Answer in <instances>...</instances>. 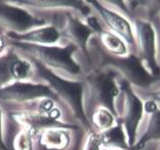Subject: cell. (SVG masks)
Segmentation results:
<instances>
[{"label":"cell","mask_w":160,"mask_h":150,"mask_svg":"<svg viewBox=\"0 0 160 150\" xmlns=\"http://www.w3.org/2000/svg\"><path fill=\"white\" fill-rule=\"evenodd\" d=\"M33 61L38 75L47 84L57 96L58 101L64 104L71 115L85 132L92 129L84 106V84L82 80H70L48 69L44 65Z\"/></svg>","instance_id":"1"},{"label":"cell","mask_w":160,"mask_h":150,"mask_svg":"<svg viewBox=\"0 0 160 150\" xmlns=\"http://www.w3.org/2000/svg\"><path fill=\"white\" fill-rule=\"evenodd\" d=\"M8 41V40H7ZM9 46L31 60L44 65L52 72L64 73L70 77L83 76L82 68L74 58L77 48L72 45H34L8 41Z\"/></svg>","instance_id":"2"},{"label":"cell","mask_w":160,"mask_h":150,"mask_svg":"<svg viewBox=\"0 0 160 150\" xmlns=\"http://www.w3.org/2000/svg\"><path fill=\"white\" fill-rule=\"evenodd\" d=\"M114 73L108 69L96 68L83 76L84 84V106L86 103L93 104L94 107H105L119 118L115 100L119 96L120 87L116 81Z\"/></svg>","instance_id":"3"},{"label":"cell","mask_w":160,"mask_h":150,"mask_svg":"<svg viewBox=\"0 0 160 150\" xmlns=\"http://www.w3.org/2000/svg\"><path fill=\"white\" fill-rule=\"evenodd\" d=\"M98 68L111 71L132 87L142 89L151 87L160 80V77H154L148 72L136 53L125 56H112L103 51L101 64Z\"/></svg>","instance_id":"4"},{"label":"cell","mask_w":160,"mask_h":150,"mask_svg":"<svg viewBox=\"0 0 160 150\" xmlns=\"http://www.w3.org/2000/svg\"><path fill=\"white\" fill-rule=\"evenodd\" d=\"M46 98L58 101L52 90L44 82L18 81L0 88V102L14 105L12 109H26Z\"/></svg>","instance_id":"5"},{"label":"cell","mask_w":160,"mask_h":150,"mask_svg":"<svg viewBox=\"0 0 160 150\" xmlns=\"http://www.w3.org/2000/svg\"><path fill=\"white\" fill-rule=\"evenodd\" d=\"M119 87L123 94V110L118 123L125 132L127 143L132 150L137 142L138 130L145 112L144 103L128 83L121 80Z\"/></svg>","instance_id":"6"},{"label":"cell","mask_w":160,"mask_h":150,"mask_svg":"<svg viewBox=\"0 0 160 150\" xmlns=\"http://www.w3.org/2000/svg\"><path fill=\"white\" fill-rule=\"evenodd\" d=\"M46 24L44 19L13 1H0V29L3 30V34H22Z\"/></svg>","instance_id":"7"},{"label":"cell","mask_w":160,"mask_h":150,"mask_svg":"<svg viewBox=\"0 0 160 150\" xmlns=\"http://www.w3.org/2000/svg\"><path fill=\"white\" fill-rule=\"evenodd\" d=\"M137 55L152 76L160 77V65L156 51V32L153 25L147 19L133 20Z\"/></svg>","instance_id":"8"},{"label":"cell","mask_w":160,"mask_h":150,"mask_svg":"<svg viewBox=\"0 0 160 150\" xmlns=\"http://www.w3.org/2000/svg\"><path fill=\"white\" fill-rule=\"evenodd\" d=\"M35 76L33 61L12 47L0 55V88L18 81H33Z\"/></svg>","instance_id":"9"},{"label":"cell","mask_w":160,"mask_h":150,"mask_svg":"<svg viewBox=\"0 0 160 150\" xmlns=\"http://www.w3.org/2000/svg\"><path fill=\"white\" fill-rule=\"evenodd\" d=\"M12 118L22 129H26L33 135L35 140L43 130L52 127H64L70 130L77 129V125L65 123L61 120V110L57 108L50 113L34 110H7Z\"/></svg>","instance_id":"10"},{"label":"cell","mask_w":160,"mask_h":150,"mask_svg":"<svg viewBox=\"0 0 160 150\" xmlns=\"http://www.w3.org/2000/svg\"><path fill=\"white\" fill-rule=\"evenodd\" d=\"M64 24L60 28L62 37L81 51L87 60H90L88 43L96 33L80 14L74 12H64Z\"/></svg>","instance_id":"11"},{"label":"cell","mask_w":160,"mask_h":150,"mask_svg":"<svg viewBox=\"0 0 160 150\" xmlns=\"http://www.w3.org/2000/svg\"><path fill=\"white\" fill-rule=\"evenodd\" d=\"M92 9L94 10L99 16L101 21L105 25L108 31L114 33L126 43V45L136 47V38L134 31L130 21L126 17L118 12L117 10L112 9L101 1H86Z\"/></svg>","instance_id":"12"},{"label":"cell","mask_w":160,"mask_h":150,"mask_svg":"<svg viewBox=\"0 0 160 150\" xmlns=\"http://www.w3.org/2000/svg\"><path fill=\"white\" fill-rule=\"evenodd\" d=\"M8 41L34 44V45H59L63 37L60 28L53 24H46L41 27L18 34V33H4Z\"/></svg>","instance_id":"13"},{"label":"cell","mask_w":160,"mask_h":150,"mask_svg":"<svg viewBox=\"0 0 160 150\" xmlns=\"http://www.w3.org/2000/svg\"><path fill=\"white\" fill-rule=\"evenodd\" d=\"M29 10H58L74 12L83 19L92 16V8L86 1H66V0H37V1H13Z\"/></svg>","instance_id":"14"},{"label":"cell","mask_w":160,"mask_h":150,"mask_svg":"<svg viewBox=\"0 0 160 150\" xmlns=\"http://www.w3.org/2000/svg\"><path fill=\"white\" fill-rule=\"evenodd\" d=\"M144 110L150 115L146 130L132 150H142L152 141H160V108L155 101L148 100L144 103Z\"/></svg>","instance_id":"15"},{"label":"cell","mask_w":160,"mask_h":150,"mask_svg":"<svg viewBox=\"0 0 160 150\" xmlns=\"http://www.w3.org/2000/svg\"><path fill=\"white\" fill-rule=\"evenodd\" d=\"M39 144L48 150H67L71 145V130L64 127H52L38 135Z\"/></svg>","instance_id":"16"},{"label":"cell","mask_w":160,"mask_h":150,"mask_svg":"<svg viewBox=\"0 0 160 150\" xmlns=\"http://www.w3.org/2000/svg\"><path fill=\"white\" fill-rule=\"evenodd\" d=\"M96 35L99 37L100 45L105 53L112 56H125L128 54L126 43L102 25L96 31Z\"/></svg>","instance_id":"17"},{"label":"cell","mask_w":160,"mask_h":150,"mask_svg":"<svg viewBox=\"0 0 160 150\" xmlns=\"http://www.w3.org/2000/svg\"><path fill=\"white\" fill-rule=\"evenodd\" d=\"M102 142H103L104 148L112 149H121V150H130L125 132L122 126L119 123L105 132L101 133Z\"/></svg>","instance_id":"18"},{"label":"cell","mask_w":160,"mask_h":150,"mask_svg":"<svg viewBox=\"0 0 160 150\" xmlns=\"http://www.w3.org/2000/svg\"><path fill=\"white\" fill-rule=\"evenodd\" d=\"M88 120L92 127L100 133L111 129L118 123L117 116L105 107H96Z\"/></svg>","instance_id":"19"},{"label":"cell","mask_w":160,"mask_h":150,"mask_svg":"<svg viewBox=\"0 0 160 150\" xmlns=\"http://www.w3.org/2000/svg\"><path fill=\"white\" fill-rule=\"evenodd\" d=\"M35 138L30 132L26 129L20 128V131L13 138L12 149L13 150H34Z\"/></svg>","instance_id":"20"},{"label":"cell","mask_w":160,"mask_h":150,"mask_svg":"<svg viewBox=\"0 0 160 150\" xmlns=\"http://www.w3.org/2000/svg\"><path fill=\"white\" fill-rule=\"evenodd\" d=\"M103 142L100 132L96 131L92 128L85 132L84 141H83L82 150H103Z\"/></svg>","instance_id":"21"},{"label":"cell","mask_w":160,"mask_h":150,"mask_svg":"<svg viewBox=\"0 0 160 150\" xmlns=\"http://www.w3.org/2000/svg\"><path fill=\"white\" fill-rule=\"evenodd\" d=\"M3 108L0 106V150H10L4 141V134H3Z\"/></svg>","instance_id":"22"},{"label":"cell","mask_w":160,"mask_h":150,"mask_svg":"<svg viewBox=\"0 0 160 150\" xmlns=\"http://www.w3.org/2000/svg\"><path fill=\"white\" fill-rule=\"evenodd\" d=\"M7 39L4 36V34H0V55L3 54L5 51L8 49V44H7Z\"/></svg>","instance_id":"23"},{"label":"cell","mask_w":160,"mask_h":150,"mask_svg":"<svg viewBox=\"0 0 160 150\" xmlns=\"http://www.w3.org/2000/svg\"><path fill=\"white\" fill-rule=\"evenodd\" d=\"M149 96L151 97V100L155 101L156 103H160V90L149 93Z\"/></svg>","instance_id":"24"},{"label":"cell","mask_w":160,"mask_h":150,"mask_svg":"<svg viewBox=\"0 0 160 150\" xmlns=\"http://www.w3.org/2000/svg\"><path fill=\"white\" fill-rule=\"evenodd\" d=\"M103 150H117V149H112V148H104Z\"/></svg>","instance_id":"25"},{"label":"cell","mask_w":160,"mask_h":150,"mask_svg":"<svg viewBox=\"0 0 160 150\" xmlns=\"http://www.w3.org/2000/svg\"><path fill=\"white\" fill-rule=\"evenodd\" d=\"M158 150H160V147H159V148H158Z\"/></svg>","instance_id":"26"},{"label":"cell","mask_w":160,"mask_h":150,"mask_svg":"<svg viewBox=\"0 0 160 150\" xmlns=\"http://www.w3.org/2000/svg\"><path fill=\"white\" fill-rule=\"evenodd\" d=\"M159 16H160V14H159Z\"/></svg>","instance_id":"27"}]
</instances>
